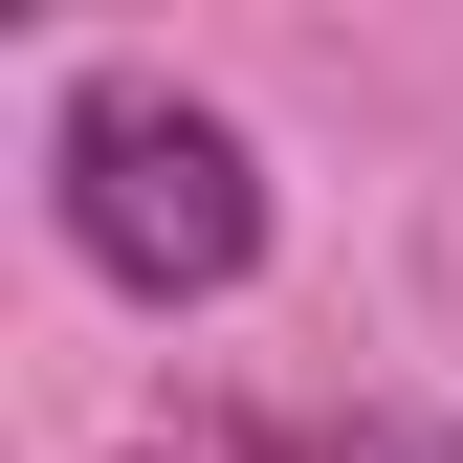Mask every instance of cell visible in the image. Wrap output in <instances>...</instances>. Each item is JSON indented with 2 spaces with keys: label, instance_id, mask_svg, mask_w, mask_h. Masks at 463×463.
Returning a JSON list of instances; mask_svg holds the SVG:
<instances>
[{
  "label": "cell",
  "instance_id": "1",
  "mask_svg": "<svg viewBox=\"0 0 463 463\" xmlns=\"http://www.w3.org/2000/svg\"><path fill=\"white\" fill-rule=\"evenodd\" d=\"M44 221H67L89 287H133V309H221V287L265 265V155H243V110L177 89V67H67V110H44Z\"/></svg>",
  "mask_w": 463,
  "mask_h": 463
}]
</instances>
